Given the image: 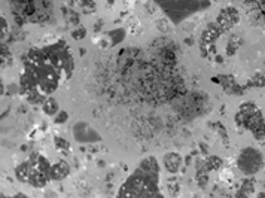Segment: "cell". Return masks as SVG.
<instances>
[{
	"instance_id": "6da1fadb",
	"label": "cell",
	"mask_w": 265,
	"mask_h": 198,
	"mask_svg": "<svg viewBox=\"0 0 265 198\" xmlns=\"http://www.w3.org/2000/svg\"><path fill=\"white\" fill-rule=\"evenodd\" d=\"M262 166V158L259 152L256 149H252V148H247L244 149L243 152L240 154L239 158V167L246 172L247 175H252V173H256Z\"/></svg>"
},
{
	"instance_id": "7a4b0ae2",
	"label": "cell",
	"mask_w": 265,
	"mask_h": 198,
	"mask_svg": "<svg viewBox=\"0 0 265 198\" xmlns=\"http://www.w3.org/2000/svg\"><path fill=\"white\" fill-rule=\"evenodd\" d=\"M73 134L76 137L78 142H98L102 140V137L94 131L92 128H89V125L84 124V122H79L73 127Z\"/></svg>"
},
{
	"instance_id": "3957f363",
	"label": "cell",
	"mask_w": 265,
	"mask_h": 198,
	"mask_svg": "<svg viewBox=\"0 0 265 198\" xmlns=\"http://www.w3.org/2000/svg\"><path fill=\"white\" fill-rule=\"evenodd\" d=\"M44 109L46 113H51V115H52L54 112H57V103H55V100H49V102H46Z\"/></svg>"
},
{
	"instance_id": "277c9868",
	"label": "cell",
	"mask_w": 265,
	"mask_h": 198,
	"mask_svg": "<svg viewBox=\"0 0 265 198\" xmlns=\"http://www.w3.org/2000/svg\"><path fill=\"white\" fill-rule=\"evenodd\" d=\"M66 119H67V113L66 112H61V116L57 119V122H61V121H66Z\"/></svg>"
}]
</instances>
